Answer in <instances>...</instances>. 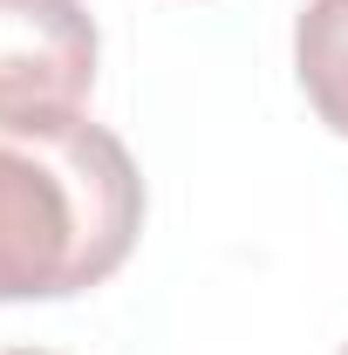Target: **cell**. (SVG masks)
<instances>
[{
    "mask_svg": "<svg viewBox=\"0 0 348 355\" xmlns=\"http://www.w3.org/2000/svg\"><path fill=\"white\" fill-rule=\"evenodd\" d=\"M294 76L314 116L348 137V0H307L294 21Z\"/></svg>",
    "mask_w": 348,
    "mask_h": 355,
    "instance_id": "3957f363",
    "label": "cell"
},
{
    "mask_svg": "<svg viewBox=\"0 0 348 355\" xmlns=\"http://www.w3.org/2000/svg\"><path fill=\"white\" fill-rule=\"evenodd\" d=\"M103 35L82 0H0V137L82 123Z\"/></svg>",
    "mask_w": 348,
    "mask_h": 355,
    "instance_id": "7a4b0ae2",
    "label": "cell"
},
{
    "mask_svg": "<svg viewBox=\"0 0 348 355\" xmlns=\"http://www.w3.org/2000/svg\"><path fill=\"white\" fill-rule=\"evenodd\" d=\"M342 355H348V349H342Z\"/></svg>",
    "mask_w": 348,
    "mask_h": 355,
    "instance_id": "5b68a950",
    "label": "cell"
},
{
    "mask_svg": "<svg viewBox=\"0 0 348 355\" xmlns=\"http://www.w3.org/2000/svg\"><path fill=\"white\" fill-rule=\"evenodd\" d=\"M143 232V178L123 137L62 123L0 144V301L103 287Z\"/></svg>",
    "mask_w": 348,
    "mask_h": 355,
    "instance_id": "6da1fadb",
    "label": "cell"
},
{
    "mask_svg": "<svg viewBox=\"0 0 348 355\" xmlns=\"http://www.w3.org/2000/svg\"><path fill=\"white\" fill-rule=\"evenodd\" d=\"M7 355H55V349H7Z\"/></svg>",
    "mask_w": 348,
    "mask_h": 355,
    "instance_id": "277c9868",
    "label": "cell"
}]
</instances>
